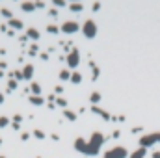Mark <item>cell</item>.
I'll return each mask as SVG.
<instances>
[{
    "label": "cell",
    "instance_id": "obj_1",
    "mask_svg": "<svg viewBox=\"0 0 160 158\" xmlns=\"http://www.w3.org/2000/svg\"><path fill=\"white\" fill-rule=\"evenodd\" d=\"M82 32H84V35H86L87 39L95 37V35H97V26H95V22H93V20H87V22H84V28H82Z\"/></svg>",
    "mask_w": 160,
    "mask_h": 158
},
{
    "label": "cell",
    "instance_id": "obj_2",
    "mask_svg": "<svg viewBox=\"0 0 160 158\" xmlns=\"http://www.w3.org/2000/svg\"><path fill=\"white\" fill-rule=\"evenodd\" d=\"M80 63V56H78V50L75 49L73 52H69V56H67V65L71 67V69H76Z\"/></svg>",
    "mask_w": 160,
    "mask_h": 158
},
{
    "label": "cell",
    "instance_id": "obj_3",
    "mask_svg": "<svg viewBox=\"0 0 160 158\" xmlns=\"http://www.w3.org/2000/svg\"><path fill=\"white\" fill-rule=\"evenodd\" d=\"M102 143V136L99 132H95L93 136H91V140H89V147L93 149V151H99V145Z\"/></svg>",
    "mask_w": 160,
    "mask_h": 158
},
{
    "label": "cell",
    "instance_id": "obj_4",
    "mask_svg": "<svg viewBox=\"0 0 160 158\" xmlns=\"http://www.w3.org/2000/svg\"><path fill=\"white\" fill-rule=\"evenodd\" d=\"M78 24H76V22H71V20H67L65 22V24L61 26V32H65V34H75V32H78Z\"/></svg>",
    "mask_w": 160,
    "mask_h": 158
},
{
    "label": "cell",
    "instance_id": "obj_5",
    "mask_svg": "<svg viewBox=\"0 0 160 158\" xmlns=\"http://www.w3.org/2000/svg\"><path fill=\"white\" fill-rule=\"evenodd\" d=\"M125 156H127V151L119 147V149H113L112 152H108L106 158H125Z\"/></svg>",
    "mask_w": 160,
    "mask_h": 158
},
{
    "label": "cell",
    "instance_id": "obj_6",
    "mask_svg": "<svg viewBox=\"0 0 160 158\" xmlns=\"http://www.w3.org/2000/svg\"><path fill=\"white\" fill-rule=\"evenodd\" d=\"M22 76H24L26 80H30V78L34 76V67H32V65H26L24 69H22Z\"/></svg>",
    "mask_w": 160,
    "mask_h": 158
},
{
    "label": "cell",
    "instance_id": "obj_7",
    "mask_svg": "<svg viewBox=\"0 0 160 158\" xmlns=\"http://www.w3.org/2000/svg\"><path fill=\"white\" fill-rule=\"evenodd\" d=\"M30 102H32V104H35V106H43V102H45V101H43L39 95H32V97H30Z\"/></svg>",
    "mask_w": 160,
    "mask_h": 158
},
{
    "label": "cell",
    "instance_id": "obj_8",
    "mask_svg": "<svg viewBox=\"0 0 160 158\" xmlns=\"http://www.w3.org/2000/svg\"><path fill=\"white\" fill-rule=\"evenodd\" d=\"M9 26L15 28V30H20V28H22V22H20L19 19H11V20H9Z\"/></svg>",
    "mask_w": 160,
    "mask_h": 158
},
{
    "label": "cell",
    "instance_id": "obj_9",
    "mask_svg": "<svg viewBox=\"0 0 160 158\" xmlns=\"http://www.w3.org/2000/svg\"><path fill=\"white\" fill-rule=\"evenodd\" d=\"M71 82L73 84H80L82 82V75L80 73H71Z\"/></svg>",
    "mask_w": 160,
    "mask_h": 158
},
{
    "label": "cell",
    "instance_id": "obj_10",
    "mask_svg": "<svg viewBox=\"0 0 160 158\" xmlns=\"http://www.w3.org/2000/svg\"><path fill=\"white\" fill-rule=\"evenodd\" d=\"M32 93H34V95H39V93H41V86H39L37 82H32Z\"/></svg>",
    "mask_w": 160,
    "mask_h": 158
},
{
    "label": "cell",
    "instance_id": "obj_11",
    "mask_svg": "<svg viewBox=\"0 0 160 158\" xmlns=\"http://www.w3.org/2000/svg\"><path fill=\"white\" fill-rule=\"evenodd\" d=\"M28 37H32V39H39V32L34 30V28H28Z\"/></svg>",
    "mask_w": 160,
    "mask_h": 158
},
{
    "label": "cell",
    "instance_id": "obj_12",
    "mask_svg": "<svg viewBox=\"0 0 160 158\" xmlns=\"http://www.w3.org/2000/svg\"><path fill=\"white\" fill-rule=\"evenodd\" d=\"M91 102H93V104H97L99 101H101V93L99 91H95V93H91V99H89Z\"/></svg>",
    "mask_w": 160,
    "mask_h": 158
},
{
    "label": "cell",
    "instance_id": "obj_13",
    "mask_svg": "<svg viewBox=\"0 0 160 158\" xmlns=\"http://www.w3.org/2000/svg\"><path fill=\"white\" fill-rule=\"evenodd\" d=\"M34 8H35V4H30V2L22 4V9H24V11H34Z\"/></svg>",
    "mask_w": 160,
    "mask_h": 158
},
{
    "label": "cell",
    "instance_id": "obj_14",
    "mask_svg": "<svg viewBox=\"0 0 160 158\" xmlns=\"http://www.w3.org/2000/svg\"><path fill=\"white\" fill-rule=\"evenodd\" d=\"M60 78H61V80H71V73H69V71H61V73H60Z\"/></svg>",
    "mask_w": 160,
    "mask_h": 158
},
{
    "label": "cell",
    "instance_id": "obj_15",
    "mask_svg": "<svg viewBox=\"0 0 160 158\" xmlns=\"http://www.w3.org/2000/svg\"><path fill=\"white\" fill-rule=\"evenodd\" d=\"M65 117L69 119V121H75V119H76V114H73V112H69V110H65Z\"/></svg>",
    "mask_w": 160,
    "mask_h": 158
},
{
    "label": "cell",
    "instance_id": "obj_16",
    "mask_svg": "<svg viewBox=\"0 0 160 158\" xmlns=\"http://www.w3.org/2000/svg\"><path fill=\"white\" fill-rule=\"evenodd\" d=\"M71 11H82V4H71Z\"/></svg>",
    "mask_w": 160,
    "mask_h": 158
},
{
    "label": "cell",
    "instance_id": "obj_17",
    "mask_svg": "<svg viewBox=\"0 0 160 158\" xmlns=\"http://www.w3.org/2000/svg\"><path fill=\"white\" fill-rule=\"evenodd\" d=\"M9 125V119L8 117H0V127H8Z\"/></svg>",
    "mask_w": 160,
    "mask_h": 158
},
{
    "label": "cell",
    "instance_id": "obj_18",
    "mask_svg": "<svg viewBox=\"0 0 160 158\" xmlns=\"http://www.w3.org/2000/svg\"><path fill=\"white\" fill-rule=\"evenodd\" d=\"M143 154H145V151L142 149V151H138V152H134V154H132V158H143Z\"/></svg>",
    "mask_w": 160,
    "mask_h": 158
},
{
    "label": "cell",
    "instance_id": "obj_19",
    "mask_svg": "<svg viewBox=\"0 0 160 158\" xmlns=\"http://www.w3.org/2000/svg\"><path fill=\"white\" fill-rule=\"evenodd\" d=\"M17 86H19V84H17L15 80H9V82H8V87H9V89H17Z\"/></svg>",
    "mask_w": 160,
    "mask_h": 158
},
{
    "label": "cell",
    "instance_id": "obj_20",
    "mask_svg": "<svg viewBox=\"0 0 160 158\" xmlns=\"http://www.w3.org/2000/svg\"><path fill=\"white\" fill-rule=\"evenodd\" d=\"M34 134H35V138H39V140H43V138H45V134H43L41 130H35Z\"/></svg>",
    "mask_w": 160,
    "mask_h": 158
},
{
    "label": "cell",
    "instance_id": "obj_21",
    "mask_svg": "<svg viewBox=\"0 0 160 158\" xmlns=\"http://www.w3.org/2000/svg\"><path fill=\"white\" fill-rule=\"evenodd\" d=\"M2 15H4V17H11V11H9V9H2ZM11 19H13V17H11Z\"/></svg>",
    "mask_w": 160,
    "mask_h": 158
},
{
    "label": "cell",
    "instance_id": "obj_22",
    "mask_svg": "<svg viewBox=\"0 0 160 158\" xmlns=\"http://www.w3.org/2000/svg\"><path fill=\"white\" fill-rule=\"evenodd\" d=\"M49 32L50 34H58V26H49Z\"/></svg>",
    "mask_w": 160,
    "mask_h": 158
},
{
    "label": "cell",
    "instance_id": "obj_23",
    "mask_svg": "<svg viewBox=\"0 0 160 158\" xmlns=\"http://www.w3.org/2000/svg\"><path fill=\"white\" fill-rule=\"evenodd\" d=\"M56 102H58L60 106H67V102H65V99H56Z\"/></svg>",
    "mask_w": 160,
    "mask_h": 158
},
{
    "label": "cell",
    "instance_id": "obj_24",
    "mask_svg": "<svg viewBox=\"0 0 160 158\" xmlns=\"http://www.w3.org/2000/svg\"><path fill=\"white\" fill-rule=\"evenodd\" d=\"M13 76H15L17 80H20V78H24V76H22V73H13Z\"/></svg>",
    "mask_w": 160,
    "mask_h": 158
},
{
    "label": "cell",
    "instance_id": "obj_25",
    "mask_svg": "<svg viewBox=\"0 0 160 158\" xmlns=\"http://www.w3.org/2000/svg\"><path fill=\"white\" fill-rule=\"evenodd\" d=\"M2 102H4V95H2V93H0V104H2Z\"/></svg>",
    "mask_w": 160,
    "mask_h": 158
},
{
    "label": "cell",
    "instance_id": "obj_26",
    "mask_svg": "<svg viewBox=\"0 0 160 158\" xmlns=\"http://www.w3.org/2000/svg\"><path fill=\"white\" fill-rule=\"evenodd\" d=\"M0 143H2V140H0Z\"/></svg>",
    "mask_w": 160,
    "mask_h": 158
},
{
    "label": "cell",
    "instance_id": "obj_27",
    "mask_svg": "<svg viewBox=\"0 0 160 158\" xmlns=\"http://www.w3.org/2000/svg\"><path fill=\"white\" fill-rule=\"evenodd\" d=\"M0 158H4V156H0Z\"/></svg>",
    "mask_w": 160,
    "mask_h": 158
}]
</instances>
